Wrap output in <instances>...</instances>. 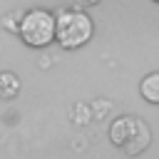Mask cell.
Masks as SVG:
<instances>
[{
  "label": "cell",
  "mask_w": 159,
  "mask_h": 159,
  "mask_svg": "<svg viewBox=\"0 0 159 159\" xmlns=\"http://www.w3.org/2000/svg\"><path fill=\"white\" fill-rule=\"evenodd\" d=\"M92 20L87 12H82L80 7H70V10H60L55 15V40L65 47V50H75L82 47L89 37H92Z\"/></svg>",
  "instance_id": "obj_1"
},
{
  "label": "cell",
  "mask_w": 159,
  "mask_h": 159,
  "mask_svg": "<svg viewBox=\"0 0 159 159\" xmlns=\"http://www.w3.org/2000/svg\"><path fill=\"white\" fill-rule=\"evenodd\" d=\"M109 139L114 147H119L124 154L137 157L139 152H144L152 142V132L149 127L139 119V117H117L109 127Z\"/></svg>",
  "instance_id": "obj_2"
},
{
  "label": "cell",
  "mask_w": 159,
  "mask_h": 159,
  "mask_svg": "<svg viewBox=\"0 0 159 159\" xmlns=\"http://www.w3.org/2000/svg\"><path fill=\"white\" fill-rule=\"evenodd\" d=\"M17 35L22 37L25 45L30 47H45L55 40V15L47 10H30L20 20Z\"/></svg>",
  "instance_id": "obj_3"
},
{
  "label": "cell",
  "mask_w": 159,
  "mask_h": 159,
  "mask_svg": "<svg viewBox=\"0 0 159 159\" xmlns=\"http://www.w3.org/2000/svg\"><path fill=\"white\" fill-rule=\"evenodd\" d=\"M139 94L152 102V104H159V72H152L147 75L142 82H139Z\"/></svg>",
  "instance_id": "obj_4"
},
{
  "label": "cell",
  "mask_w": 159,
  "mask_h": 159,
  "mask_svg": "<svg viewBox=\"0 0 159 159\" xmlns=\"http://www.w3.org/2000/svg\"><path fill=\"white\" fill-rule=\"evenodd\" d=\"M20 92V80L12 72H0V97L2 99H15Z\"/></svg>",
  "instance_id": "obj_5"
},
{
  "label": "cell",
  "mask_w": 159,
  "mask_h": 159,
  "mask_svg": "<svg viewBox=\"0 0 159 159\" xmlns=\"http://www.w3.org/2000/svg\"><path fill=\"white\" fill-rule=\"evenodd\" d=\"M75 2H77V5H87V7H89V5H97L99 0H75Z\"/></svg>",
  "instance_id": "obj_6"
},
{
  "label": "cell",
  "mask_w": 159,
  "mask_h": 159,
  "mask_svg": "<svg viewBox=\"0 0 159 159\" xmlns=\"http://www.w3.org/2000/svg\"><path fill=\"white\" fill-rule=\"evenodd\" d=\"M154 2H159V0H154Z\"/></svg>",
  "instance_id": "obj_7"
}]
</instances>
